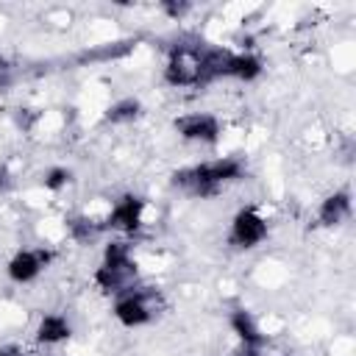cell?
<instances>
[{
    "label": "cell",
    "instance_id": "cell-1",
    "mask_svg": "<svg viewBox=\"0 0 356 356\" xmlns=\"http://www.w3.org/2000/svg\"><path fill=\"white\" fill-rule=\"evenodd\" d=\"M245 175V164L236 156H222V159H211V161H200V164H189L172 172V186L186 192L189 197H214L222 192V186L239 181Z\"/></svg>",
    "mask_w": 356,
    "mask_h": 356
},
{
    "label": "cell",
    "instance_id": "cell-2",
    "mask_svg": "<svg viewBox=\"0 0 356 356\" xmlns=\"http://www.w3.org/2000/svg\"><path fill=\"white\" fill-rule=\"evenodd\" d=\"M136 275H139V264L131 253V245L125 239H111L103 248V259L92 273V281L103 295H120L128 286H134Z\"/></svg>",
    "mask_w": 356,
    "mask_h": 356
},
{
    "label": "cell",
    "instance_id": "cell-3",
    "mask_svg": "<svg viewBox=\"0 0 356 356\" xmlns=\"http://www.w3.org/2000/svg\"><path fill=\"white\" fill-rule=\"evenodd\" d=\"M156 300L159 295L150 286H128L125 292L114 295L111 314L125 328H142L156 317Z\"/></svg>",
    "mask_w": 356,
    "mask_h": 356
},
{
    "label": "cell",
    "instance_id": "cell-4",
    "mask_svg": "<svg viewBox=\"0 0 356 356\" xmlns=\"http://www.w3.org/2000/svg\"><path fill=\"white\" fill-rule=\"evenodd\" d=\"M267 236H270V225H267V220L253 206H242L231 217V228H228V245L231 248H236V250H253Z\"/></svg>",
    "mask_w": 356,
    "mask_h": 356
},
{
    "label": "cell",
    "instance_id": "cell-5",
    "mask_svg": "<svg viewBox=\"0 0 356 356\" xmlns=\"http://www.w3.org/2000/svg\"><path fill=\"white\" fill-rule=\"evenodd\" d=\"M172 131L186 142L217 145L220 136H222V122H220V117H214L209 111H192V114L175 117L172 120Z\"/></svg>",
    "mask_w": 356,
    "mask_h": 356
},
{
    "label": "cell",
    "instance_id": "cell-6",
    "mask_svg": "<svg viewBox=\"0 0 356 356\" xmlns=\"http://www.w3.org/2000/svg\"><path fill=\"white\" fill-rule=\"evenodd\" d=\"M197 53H200V47H186V44L172 47L167 56V64L161 70V81L175 89L197 86Z\"/></svg>",
    "mask_w": 356,
    "mask_h": 356
},
{
    "label": "cell",
    "instance_id": "cell-7",
    "mask_svg": "<svg viewBox=\"0 0 356 356\" xmlns=\"http://www.w3.org/2000/svg\"><path fill=\"white\" fill-rule=\"evenodd\" d=\"M142 214H145V197L128 192L114 200L111 211L103 220V228L117 231V234H136L142 228Z\"/></svg>",
    "mask_w": 356,
    "mask_h": 356
},
{
    "label": "cell",
    "instance_id": "cell-8",
    "mask_svg": "<svg viewBox=\"0 0 356 356\" xmlns=\"http://www.w3.org/2000/svg\"><path fill=\"white\" fill-rule=\"evenodd\" d=\"M50 259H53L50 250L22 248V250H17V253L8 259V264H6V275H8L14 284H33V281L44 273V267L50 264Z\"/></svg>",
    "mask_w": 356,
    "mask_h": 356
},
{
    "label": "cell",
    "instance_id": "cell-9",
    "mask_svg": "<svg viewBox=\"0 0 356 356\" xmlns=\"http://www.w3.org/2000/svg\"><path fill=\"white\" fill-rule=\"evenodd\" d=\"M353 214V197L348 189H337L331 195H325L317 206V222L323 228H337L342 225L348 217Z\"/></svg>",
    "mask_w": 356,
    "mask_h": 356
},
{
    "label": "cell",
    "instance_id": "cell-10",
    "mask_svg": "<svg viewBox=\"0 0 356 356\" xmlns=\"http://www.w3.org/2000/svg\"><path fill=\"white\" fill-rule=\"evenodd\" d=\"M228 325H231V331L236 334L239 345L264 348L267 334L261 331V325H259V320L253 317V312H248V309H234V312H231V317H228Z\"/></svg>",
    "mask_w": 356,
    "mask_h": 356
},
{
    "label": "cell",
    "instance_id": "cell-11",
    "mask_svg": "<svg viewBox=\"0 0 356 356\" xmlns=\"http://www.w3.org/2000/svg\"><path fill=\"white\" fill-rule=\"evenodd\" d=\"M72 337V323L64 314H42L36 323V342L39 345H61Z\"/></svg>",
    "mask_w": 356,
    "mask_h": 356
},
{
    "label": "cell",
    "instance_id": "cell-12",
    "mask_svg": "<svg viewBox=\"0 0 356 356\" xmlns=\"http://www.w3.org/2000/svg\"><path fill=\"white\" fill-rule=\"evenodd\" d=\"M264 64L256 53L250 50H242V53H234L231 50V58H228V70H225V78H234V81H242V83H250L261 75Z\"/></svg>",
    "mask_w": 356,
    "mask_h": 356
},
{
    "label": "cell",
    "instance_id": "cell-13",
    "mask_svg": "<svg viewBox=\"0 0 356 356\" xmlns=\"http://www.w3.org/2000/svg\"><path fill=\"white\" fill-rule=\"evenodd\" d=\"M142 114V100L139 97H120L103 111L106 125H128Z\"/></svg>",
    "mask_w": 356,
    "mask_h": 356
},
{
    "label": "cell",
    "instance_id": "cell-14",
    "mask_svg": "<svg viewBox=\"0 0 356 356\" xmlns=\"http://www.w3.org/2000/svg\"><path fill=\"white\" fill-rule=\"evenodd\" d=\"M67 231H70V236H72L75 242L86 245V242L97 239L106 228H103V220H92V217H86V214H78V217H70V220H67Z\"/></svg>",
    "mask_w": 356,
    "mask_h": 356
},
{
    "label": "cell",
    "instance_id": "cell-15",
    "mask_svg": "<svg viewBox=\"0 0 356 356\" xmlns=\"http://www.w3.org/2000/svg\"><path fill=\"white\" fill-rule=\"evenodd\" d=\"M72 184V170L70 167H50V170H44V175H42V186L47 189V192H61V189H67Z\"/></svg>",
    "mask_w": 356,
    "mask_h": 356
},
{
    "label": "cell",
    "instance_id": "cell-16",
    "mask_svg": "<svg viewBox=\"0 0 356 356\" xmlns=\"http://www.w3.org/2000/svg\"><path fill=\"white\" fill-rule=\"evenodd\" d=\"M170 19H184L189 11H192V3L189 0H161V6H159Z\"/></svg>",
    "mask_w": 356,
    "mask_h": 356
},
{
    "label": "cell",
    "instance_id": "cell-17",
    "mask_svg": "<svg viewBox=\"0 0 356 356\" xmlns=\"http://www.w3.org/2000/svg\"><path fill=\"white\" fill-rule=\"evenodd\" d=\"M14 186H17V178H14V172H11L6 164H0V195H8Z\"/></svg>",
    "mask_w": 356,
    "mask_h": 356
},
{
    "label": "cell",
    "instance_id": "cell-18",
    "mask_svg": "<svg viewBox=\"0 0 356 356\" xmlns=\"http://www.w3.org/2000/svg\"><path fill=\"white\" fill-rule=\"evenodd\" d=\"M31 108H19V114H17V125L22 128V131H31L33 128V122H36V114H28Z\"/></svg>",
    "mask_w": 356,
    "mask_h": 356
},
{
    "label": "cell",
    "instance_id": "cell-19",
    "mask_svg": "<svg viewBox=\"0 0 356 356\" xmlns=\"http://www.w3.org/2000/svg\"><path fill=\"white\" fill-rule=\"evenodd\" d=\"M234 356H264V348H250V345H239Z\"/></svg>",
    "mask_w": 356,
    "mask_h": 356
},
{
    "label": "cell",
    "instance_id": "cell-20",
    "mask_svg": "<svg viewBox=\"0 0 356 356\" xmlns=\"http://www.w3.org/2000/svg\"><path fill=\"white\" fill-rule=\"evenodd\" d=\"M0 356H25V353H22V348H17V345H3V348H0Z\"/></svg>",
    "mask_w": 356,
    "mask_h": 356
},
{
    "label": "cell",
    "instance_id": "cell-21",
    "mask_svg": "<svg viewBox=\"0 0 356 356\" xmlns=\"http://www.w3.org/2000/svg\"><path fill=\"white\" fill-rule=\"evenodd\" d=\"M3 70H8V58H6V56H0V72H3Z\"/></svg>",
    "mask_w": 356,
    "mask_h": 356
},
{
    "label": "cell",
    "instance_id": "cell-22",
    "mask_svg": "<svg viewBox=\"0 0 356 356\" xmlns=\"http://www.w3.org/2000/svg\"><path fill=\"white\" fill-rule=\"evenodd\" d=\"M278 356H292V353H278Z\"/></svg>",
    "mask_w": 356,
    "mask_h": 356
}]
</instances>
